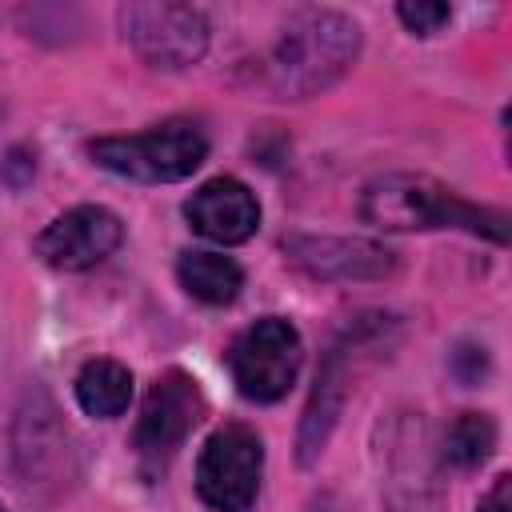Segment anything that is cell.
I'll return each mask as SVG.
<instances>
[{
	"instance_id": "1",
	"label": "cell",
	"mask_w": 512,
	"mask_h": 512,
	"mask_svg": "<svg viewBox=\"0 0 512 512\" xmlns=\"http://www.w3.org/2000/svg\"><path fill=\"white\" fill-rule=\"evenodd\" d=\"M356 52H360V28L348 16L328 12V8H308L284 24L268 56L264 80L284 100L316 96L336 76H344Z\"/></svg>"
},
{
	"instance_id": "14",
	"label": "cell",
	"mask_w": 512,
	"mask_h": 512,
	"mask_svg": "<svg viewBox=\"0 0 512 512\" xmlns=\"http://www.w3.org/2000/svg\"><path fill=\"white\" fill-rule=\"evenodd\" d=\"M400 12V20L412 28V32H420V36H432V32H440V24H448V4H424V0H408V4H400L396 8Z\"/></svg>"
},
{
	"instance_id": "6",
	"label": "cell",
	"mask_w": 512,
	"mask_h": 512,
	"mask_svg": "<svg viewBox=\"0 0 512 512\" xmlns=\"http://www.w3.org/2000/svg\"><path fill=\"white\" fill-rule=\"evenodd\" d=\"M260 468H264V448L256 432H248L244 424H228L208 436L196 464V488L204 504H212L216 512H244L256 500Z\"/></svg>"
},
{
	"instance_id": "12",
	"label": "cell",
	"mask_w": 512,
	"mask_h": 512,
	"mask_svg": "<svg viewBox=\"0 0 512 512\" xmlns=\"http://www.w3.org/2000/svg\"><path fill=\"white\" fill-rule=\"evenodd\" d=\"M176 276L188 288V296H196L204 304H232L244 284L240 268L216 252H184L176 264Z\"/></svg>"
},
{
	"instance_id": "15",
	"label": "cell",
	"mask_w": 512,
	"mask_h": 512,
	"mask_svg": "<svg viewBox=\"0 0 512 512\" xmlns=\"http://www.w3.org/2000/svg\"><path fill=\"white\" fill-rule=\"evenodd\" d=\"M480 512H512V480L508 476H496L492 492L480 500Z\"/></svg>"
},
{
	"instance_id": "10",
	"label": "cell",
	"mask_w": 512,
	"mask_h": 512,
	"mask_svg": "<svg viewBox=\"0 0 512 512\" xmlns=\"http://www.w3.org/2000/svg\"><path fill=\"white\" fill-rule=\"evenodd\" d=\"M184 216L200 236H208L216 244H240L256 232L260 204L240 180L216 176L192 192V200L184 204Z\"/></svg>"
},
{
	"instance_id": "16",
	"label": "cell",
	"mask_w": 512,
	"mask_h": 512,
	"mask_svg": "<svg viewBox=\"0 0 512 512\" xmlns=\"http://www.w3.org/2000/svg\"><path fill=\"white\" fill-rule=\"evenodd\" d=\"M0 512H4V508H0Z\"/></svg>"
},
{
	"instance_id": "11",
	"label": "cell",
	"mask_w": 512,
	"mask_h": 512,
	"mask_svg": "<svg viewBox=\"0 0 512 512\" xmlns=\"http://www.w3.org/2000/svg\"><path fill=\"white\" fill-rule=\"evenodd\" d=\"M76 400L88 416H120L132 400V372L116 360H92L76 376Z\"/></svg>"
},
{
	"instance_id": "3",
	"label": "cell",
	"mask_w": 512,
	"mask_h": 512,
	"mask_svg": "<svg viewBox=\"0 0 512 512\" xmlns=\"http://www.w3.org/2000/svg\"><path fill=\"white\" fill-rule=\"evenodd\" d=\"M204 152H208V140L192 120H168L144 136H108L92 144L96 164L148 184L192 176L204 164Z\"/></svg>"
},
{
	"instance_id": "9",
	"label": "cell",
	"mask_w": 512,
	"mask_h": 512,
	"mask_svg": "<svg viewBox=\"0 0 512 512\" xmlns=\"http://www.w3.org/2000/svg\"><path fill=\"white\" fill-rule=\"evenodd\" d=\"M288 252L300 268L324 280H380L396 268V256L360 236H296L288 240Z\"/></svg>"
},
{
	"instance_id": "13",
	"label": "cell",
	"mask_w": 512,
	"mask_h": 512,
	"mask_svg": "<svg viewBox=\"0 0 512 512\" xmlns=\"http://www.w3.org/2000/svg\"><path fill=\"white\" fill-rule=\"evenodd\" d=\"M492 444H496V428H492V420L480 416V412L456 416V420L448 424V432H444V456H448L456 468H476L480 460H488Z\"/></svg>"
},
{
	"instance_id": "2",
	"label": "cell",
	"mask_w": 512,
	"mask_h": 512,
	"mask_svg": "<svg viewBox=\"0 0 512 512\" xmlns=\"http://www.w3.org/2000/svg\"><path fill=\"white\" fill-rule=\"evenodd\" d=\"M360 216L376 228H392V232H408V228H468V232H484L492 240H508V220L504 212H488L476 208L468 200H460L456 192H448L444 184H436L432 176H380L364 188L360 196Z\"/></svg>"
},
{
	"instance_id": "7",
	"label": "cell",
	"mask_w": 512,
	"mask_h": 512,
	"mask_svg": "<svg viewBox=\"0 0 512 512\" xmlns=\"http://www.w3.org/2000/svg\"><path fill=\"white\" fill-rule=\"evenodd\" d=\"M204 416V396L196 388V380L188 372H164L148 400H144V412H140V424H136V448L144 460L152 464H164L184 440L188 432L200 424Z\"/></svg>"
},
{
	"instance_id": "5",
	"label": "cell",
	"mask_w": 512,
	"mask_h": 512,
	"mask_svg": "<svg viewBox=\"0 0 512 512\" xmlns=\"http://www.w3.org/2000/svg\"><path fill=\"white\" fill-rule=\"evenodd\" d=\"M120 28L152 68H188L208 48V20L192 4H124Z\"/></svg>"
},
{
	"instance_id": "4",
	"label": "cell",
	"mask_w": 512,
	"mask_h": 512,
	"mask_svg": "<svg viewBox=\"0 0 512 512\" xmlns=\"http://www.w3.org/2000/svg\"><path fill=\"white\" fill-rule=\"evenodd\" d=\"M228 364L240 396L260 404L280 400L300 372V336L288 320L264 316L248 332H240V340L228 352Z\"/></svg>"
},
{
	"instance_id": "8",
	"label": "cell",
	"mask_w": 512,
	"mask_h": 512,
	"mask_svg": "<svg viewBox=\"0 0 512 512\" xmlns=\"http://www.w3.org/2000/svg\"><path fill=\"white\" fill-rule=\"evenodd\" d=\"M120 236H124V228L108 208L84 204V208L64 212L36 236V256L52 268L76 272V268H92L104 256H112Z\"/></svg>"
}]
</instances>
